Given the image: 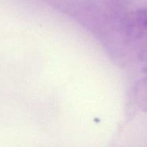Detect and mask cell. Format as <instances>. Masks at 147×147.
<instances>
[{
	"label": "cell",
	"instance_id": "1",
	"mask_svg": "<svg viewBox=\"0 0 147 147\" xmlns=\"http://www.w3.org/2000/svg\"><path fill=\"white\" fill-rule=\"evenodd\" d=\"M134 97L140 109L147 113V78L141 79L135 85Z\"/></svg>",
	"mask_w": 147,
	"mask_h": 147
}]
</instances>
